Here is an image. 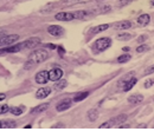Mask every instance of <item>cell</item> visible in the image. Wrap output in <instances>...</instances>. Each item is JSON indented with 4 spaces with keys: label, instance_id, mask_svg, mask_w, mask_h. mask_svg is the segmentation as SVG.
Returning <instances> with one entry per match:
<instances>
[{
    "label": "cell",
    "instance_id": "cell-20",
    "mask_svg": "<svg viewBox=\"0 0 154 138\" xmlns=\"http://www.w3.org/2000/svg\"><path fill=\"white\" fill-rule=\"evenodd\" d=\"M89 14H90L89 12L81 10V11H76V12H74V18H75V19H84V18H87Z\"/></svg>",
    "mask_w": 154,
    "mask_h": 138
},
{
    "label": "cell",
    "instance_id": "cell-4",
    "mask_svg": "<svg viewBox=\"0 0 154 138\" xmlns=\"http://www.w3.org/2000/svg\"><path fill=\"white\" fill-rule=\"evenodd\" d=\"M39 44H40V38H38V37H32L30 39H26L25 41L20 43V46H21L23 50H26V48H32V47L37 46Z\"/></svg>",
    "mask_w": 154,
    "mask_h": 138
},
{
    "label": "cell",
    "instance_id": "cell-31",
    "mask_svg": "<svg viewBox=\"0 0 154 138\" xmlns=\"http://www.w3.org/2000/svg\"><path fill=\"white\" fill-rule=\"evenodd\" d=\"M153 83H154L153 79H148V80H146V83H145V87H146V89L151 87V86L153 85Z\"/></svg>",
    "mask_w": 154,
    "mask_h": 138
},
{
    "label": "cell",
    "instance_id": "cell-41",
    "mask_svg": "<svg viewBox=\"0 0 154 138\" xmlns=\"http://www.w3.org/2000/svg\"><path fill=\"white\" fill-rule=\"evenodd\" d=\"M139 128H146V124H141V125H139Z\"/></svg>",
    "mask_w": 154,
    "mask_h": 138
},
{
    "label": "cell",
    "instance_id": "cell-9",
    "mask_svg": "<svg viewBox=\"0 0 154 138\" xmlns=\"http://www.w3.org/2000/svg\"><path fill=\"white\" fill-rule=\"evenodd\" d=\"M55 18L59 20V21H70V20L75 19L74 18V13H71V12H59V13L56 14Z\"/></svg>",
    "mask_w": 154,
    "mask_h": 138
},
{
    "label": "cell",
    "instance_id": "cell-27",
    "mask_svg": "<svg viewBox=\"0 0 154 138\" xmlns=\"http://www.w3.org/2000/svg\"><path fill=\"white\" fill-rule=\"evenodd\" d=\"M8 111H10V106H8L7 104L0 105V115H5V113H7Z\"/></svg>",
    "mask_w": 154,
    "mask_h": 138
},
{
    "label": "cell",
    "instance_id": "cell-37",
    "mask_svg": "<svg viewBox=\"0 0 154 138\" xmlns=\"http://www.w3.org/2000/svg\"><path fill=\"white\" fill-rule=\"evenodd\" d=\"M52 128L55 129V128H64V125L63 124H55V125H52Z\"/></svg>",
    "mask_w": 154,
    "mask_h": 138
},
{
    "label": "cell",
    "instance_id": "cell-11",
    "mask_svg": "<svg viewBox=\"0 0 154 138\" xmlns=\"http://www.w3.org/2000/svg\"><path fill=\"white\" fill-rule=\"evenodd\" d=\"M71 99H65V100H62L59 104L56 105V110H57L58 112H62V111H65V110H68L70 106H71Z\"/></svg>",
    "mask_w": 154,
    "mask_h": 138
},
{
    "label": "cell",
    "instance_id": "cell-14",
    "mask_svg": "<svg viewBox=\"0 0 154 138\" xmlns=\"http://www.w3.org/2000/svg\"><path fill=\"white\" fill-rule=\"evenodd\" d=\"M17 124L14 120H10V119H5L0 122V129H13L16 128Z\"/></svg>",
    "mask_w": 154,
    "mask_h": 138
},
{
    "label": "cell",
    "instance_id": "cell-16",
    "mask_svg": "<svg viewBox=\"0 0 154 138\" xmlns=\"http://www.w3.org/2000/svg\"><path fill=\"white\" fill-rule=\"evenodd\" d=\"M142 100H143V96L140 95V93H139V95H132V96L128 97V101H129L131 104H134V105L140 104Z\"/></svg>",
    "mask_w": 154,
    "mask_h": 138
},
{
    "label": "cell",
    "instance_id": "cell-7",
    "mask_svg": "<svg viewBox=\"0 0 154 138\" xmlns=\"http://www.w3.org/2000/svg\"><path fill=\"white\" fill-rule=\"evenodd\" d=\"M21 46L20 44H17V45H10V46H5L4 48L0 50V56L5 54V53H16V52H19L21 51Z\"/></svg>",
    "mask_w": 154,
    "mask_h": 138
},
{
    "label": "cell",
    "instance_id": "cell-32",
    "mask_svg": "<svg viewBox=\"0 0 154 138\" xmlns=\"http://www.w3.org/2000/svg\"><path fill=\"white\" fill-rule=\"evenodd\" d=\"M133 0H120L119 1V4H120V6H123V5H128V4H131Z\"/></svg>",
    "mask_w": 154,
    "mask_h": 138
},
{
    "label": "cell",
    "instance_id": "cell-25",
    "mask_svg": "<svg viewBox=\"0 0 154 138\" xmlns=\"http://www.w3.org/2000/svg\"><path fill=\"white\" fill-rule=\"evenodd\" d=\"M131 54H122V56H120L119 58H117V63H120V64H123V63H127L128 60H131Z\"/></svg>",
    "mask_w": 154,
    "mask_h": 138
},
{
    "label": "cell",
    "instance_id": "cell-36",
    "mask_svg": "<svg viewBox=\"0 0 154 138\" xmlns=\"http://www.w3.org/2000/svg\"><path fill=\"white\" fill-rule=\"evenodd\" d=\"M119 128L120 129H127V128H129V125L128 124H123V125H119Z\"/></svg>",
    "mask_w": 154,
    "mask_h": 138
},
{
    "label": "cell",
    "instance_id": "cell-22",
    "mask_svg": "<svg viewBox=\"0 0 154 138\" xmlns=\"http://www.w3.org/2000/svg\"><path fill=\"white\" fill-rule=\"evenodd\" d=\"M97 118H98V111H97L96 109L89 110V112H88V119L90 122H95Z\"/></svg>",
    "mask_w": 154,
    "mask_h": 138
},
{
    "label": "cell",
    "instance_id": "cell-15",
    "mask_svg": "<svg viewBox=\"0 0 154 138\" xmlns=\"http://www.w3.org/2000/svg\"><path fill=\"white\" fill-rule=\"evenodd\" d=\"M49 106H50V104H49V103H43V104H40V105H38V106L33 107V109L31 110V113L36 115V113H40V112H44V111H46V110L49 109Z\"/></svg>",
    "mask_w": 154,
    "mask_h": 138
},
{
    "label": "cell",
    "instance_id": "cell-5",
    "mask_svg": "<svg viewBox=\"0 0 154 138\" xmlns=\"http://www.w3.org/2000/svg\"><path fill=\"white\" fill-rule=\"evenodd\" d=\"M48 32L54 37H62L64 36V28L58 25H50L48 27Z\"/></svg>",
    "mask_w": 154,
    "mask_h": 138
},
{
    "label": "cell",
    "instance_id": "cell-1",
    "mask_svg": "<svg viewBox=\"0 0 154 138\" xmlns=\"http://www.w3.org/2000/svg\"><path fill=\"white\" fill-rule=\"evenodd\" d=\"M48 58H49V52H48L46 50H44V48H39V50L33 51V52L30 54L29 60H31L35 65H37V64H40V63L45 61Z\"/></svg>",
    "mask_w": 154,
    "mask_h": 138
},
{
    "label": "cell",
    "instance_id": "cell-40",
    "mask_svg": "<svg viewBox=\"0 0 154 138\" xmlns=\"http://www.w3.org/2000/svg\"><path fill=\"white\" fill-rule=\"evenodd\" d=\"M122 50H123V51H126V52H127V51H129V47H123V48H122Z\"/></svg>",
    "mask_w": 154,
    "mask_h": 138
},
{
    "label": "cell",
    "instance_id": "cell-43",
    "mask_svg": "<svg viewBox=\"0 0 154 138\" xmlns=\"http://www.w3.org/2000/svg\"><path fill=\"white\" fill-rule=\"evenodd\" d=\"M0 122H1V120H0Z\"/></svg>",
    "mask_w": 154,
    "mask_h": 138
},
{
    "label": "cell",
    "instance_id": "cell-8",
    "mask_svg": "<svg viewBox=\"0 0 154 138\" xmlns=\"http://www.w3.org/2000/svg\"><path fill=\"white\" fill-rule=\"evenodd\" d=\"M48 80H49V72L48 71H40L36 75V83H38V84L44 85L48 83Z\"/></svg>",
    "mask_w": 154,
    "mask_h": 138
},
{
    "label": "cell",
    "instance_id": "cell-2",
    "mask_svg": "<svg viewBox=\"0 0 154 138\" xmlns=\"http://www.w3.org/2000/svg\"><path fill=\"white\" fill-rule=\"evenodd\" d=\"M95 48H96L97 52H103L106 51L107 48L110 47L112 45V39L110 38H100L95 41Z\"/></svg>",
    "mask_w": 154,
    "mask_h": 138
},
{
    "label": "cell",
    "instance_id": "cell-30",
    "mask_svg": "<svg viewBox=\"0 0 154 138\" xmlns=\"http://www.w3.org/2000/svg\"><path fill=\"white\" fill-rule=\"evenodd\" d=\"M147 50H148V47H147L146 45H140V46H137L136 52L140 53V52H145V51H147Z\"/></svg>",
    "mask_w": 154,
    "mask_h": 138
},
{
    "label": "cell",
    "instance_id": "cell-18",
    "mask_svg": "<svg viewBox=\"0 0 154 138\" xmlns=\"http://www.w3.org/2000/svg\"><path fill=\"white\" fill-rule=\"evenodd\" d=\"M151 21V17L148 14H141L139 18H137V22L141 25V26H146L148 25Z\"/></svg>",
    "mask_w": 154,
    "mask_h": 138
},
{
    "label": "cell",
    "instance_id": "cell-17",
    "mask_svg": "<svg viewBox=\"0 0 154 138\" xmlns=\"http://www.w3.org/2000/svg\"><path fill=\"white\" fill-rule=\"evenodd\" d=\"M108 28H109V24H102V25H98V26H95L94 28H91L90 33L91 34H97V33L103 32V31H106Z\"/></svg>",
    "mask_w": 154,
    "mask_h": 138
},
{
    "label": "cell",
    "instance_id": "cell-29",
    "mask_svg": "<svg viewBox=\"0 0 154 138\" xmlns=\"http://www.w3.org/2000/svg\"><path fill=\"white\" fill-rule=\"evenodd\" d=\"M154 73V65H151V66H148L146 70H145V76H148V75H152Z\"/></svg>",
    "mask_w": 154,
    "mask_h": 138
},
{
    "label": "cell",
    "instance_id": "cell-34",
    "mask_svg": "<svg viewBox=\"0 0 154 138\" xmlns=\"http://www.w3.org/2000/svg\"><path fill=\"white\" fill-rule=\"evenodd\" d=\"M146 39H147V37H146V36H142V37H140V38L137 39V41H139V43H141V41H145Z\"/></svg>",
    "mask_w": 154,
    "mask_h": 138
},
{
    "label": "cell",
    "instance_id": "cell-21",
    "mask_svg": "<svg viewBox=\"0 0 154 138\" xmlns=\"http://www.w3.org/2000/svg\"><path fill=\"white\" fill-rule=\"evenodd\" d=\"M136 81H137V79H136V78H134V77H133V78H131L128 81H126V83H125L123 90H125V91H129V90H131V89L134 86L135 84H136Z\"/></svg>",
    "mask_w": 154,
    "mask_h": 138
},
{
    "label": "cell",
    "instance_id": "cell-13",
    "mask_svg": "<svg viewBox=\"0 0 154 138\" xmlns=\"http://www.w3.org/2000/svg\"><path fill=\"white\" fill-rule=\"evenodd\" d=\"M132 27V22L128 20H123V21H119L114 25L115 30H128Z\"/></svg>",
    "mask_w": 154,
    "mask_h": 138
},
{
    "label": "cell",
    "instance_id": "cell-35",
    "mask_svg": "<svg viewBox=\"0 0 154 138\" xmlns=\"http://www.w3.org/2000/svg\"><path fill=\"white\" fill-rule=\"evenodd\" d=\"M45 46H46V47H50V48H52V50H54V48H57V47H56L54 44H46Z\"/></svg>",
    "mask_w": 154,
    "mask_h": 138
},
{
    "label": "cell",
    "instance_id": "cell-19",
    "mask_svg": "<svg viewBox=\"0 0 154 138\" xmlns=\"http://www.w3.org/2000/svg\"><path fill=\"white\" fill-rule=\"evenodd\" d=\"M24 106H11L10 107V112L14 116H20L24 113Z\"/></svg>",
    "mask_w": 154,
    "mask_h": 138
},
{
    "label": "cell",
    "instance_id": "cell-38",
    "mask_svg": "<svg viewBox=\"0 0 154 138\" xmlns=\"http://www.w3.org/2000/svg\"><path fill=\"white\" fill-rule=\"evenodd\" d=\"M5 98H6V95H5V93H0V101L4 100Z\"/></svg>",
    "mask_w": 154,
    "mask_h": 138
},
{
    "label": "cell",
    "instance_id": "cell-12",
    "mask_svg": "<svg viewBox=\"0 0 154 138\" xmlns=\"http://www.w3.org/2000/svg\"><path fill=\"white\" fill-rule=\"evenodd\" d=\"M50 93H51V89L50 87H42V89H39L38 91H37L36 97L38 99H44L46 98Z\"/></svg>",
    "mask_w": 154,
    "mask_h": 138
},
{
    "label": "cell",
    "instance_id": "cell-24",
    "mask_svg": "<svg viewBox=\"0 0 154 138\" xmlns=\"http://www.w3.org/2000/svg\"><path fill=\"white\" fill-rule=\"evenodd\" d=\"M89 96V92L88 91H84V92H79L78 95H76V97L74 98V101H82L83 99H85Z\"/></svg>",
    "mask_w": 154,
    "mask_h": 138
},
{
    "label": "cell",
    "instance_id": "cell-33",
    "mask_svg": "<svg viewBox=\"0 0 154 138\" xmlns=\"http://www.w3.org/2000/svg\"><path fill=\"white\" fill-rule=\"evenodd\" d=\"M57 51H58V52H59V54H60V56H63V54L65 53V51H64V48H63V47H60V46H58V47H57Z\"/></svg>",
    "mask_w": 154,
    "mask_h": 138
},
{
    "label": "cell",
    "instance_id": "cell-26",
    "mask_svg": "<svg viewBox=\"0 0 154 138\" xmlns=\"http://www.w3.org/2000/svg\"><path fill=\"white\" fill-rule=\"evenodd\" d=\"M116 38L119 40H129L132 39V34H129V33H120Z\"/></svg>",
    "mask_w": 154,
    "mask_h": 138
},
{
    "label": "cell",
    "instance_id": "cell-28",
    "mask_svg": "<svg viewBox=\"0 0 154 138\" xmlns=\"http://www.w3.org/2000/svg\"><path fill=\"white\" fill-rule=\"evenodd\" d=\"M82 0H62L59 4L62 5H72V4H76V2H81Z\"/></svg>",
    "mask_w": 154,
    "mask_h": 138
},
{
    "label": "cell",
    "instance_id": "cell-6",
    "mask_svg": "<svg viewBox=\"0 0 154 138\" xmlns=\"http://www.w3.org/2000/svg\"><path fill=\"white\" fill-rule=\"evenodd\" d=\"M62 76H63V70L59 67H55L49 71V79L51 81H57L62 78Z\"/></svg>",
    "mask_w": 154,
    "mask_h": 138
},
{
    "label": "cell",
    "instance_id": "cell-42",
    "mask_svg": "<svg viewBox=\"0 0 154 138\" xmlns=\"http://www.w3.org/2000/svg\"><path fill=\"white\" fill-rule=\"evenodd\" d=\"M151 5H153L154 6V0H151Z\"/></svg>",
    "mask_w": 154,
    "mask_h": 138
},
{
    "label": "cell",
    "instance_id": "cell-10",
    "mask_svg": "<svg viewBox=\"0 0 154 138\" xmlns=\"http://www.w3.org/2000/svg\"><path fill=\"white\" fill-rule=\"evenodd\" d=\"M127 119L126 115H119L116 116L115 118L109 119V123H110V128H114V126H119L121 123H125V120Z\"/></svg>",
    "mask_w": 154,
    "mask_h": 138
},
{
    "label": "cell",
    "instance_id": "cell-23",
    "mask_svg": "<svg viewBox=\"0 0 154 138\" xmlns=\"http://www.w3.org/2000/svg\"><path fill=\"white\" fill-rule=\"evenodd\" d=\"M58 83L55 84V89L56 90H63V89H65L66 86H68V81L66 80H64V79H62V80H57Z\"/></svg>",
    "mask_w": 154,
    "mask_h": 138
},
{
    "label": "cell",
    "instance_id": "cell-39",
    "mask_svg": "<svg viewBox=\"0 0 154 138\" xmlns=\"http://www.w3.org/2000/svg\"><path fill=\"white\" fill-rule=\"evenodd\" d=\"M32 128V125L31 124H29V125H25V129H31Z\"/></svg>",
    "mask_w": 154,
    "mask_h": 138
},
{
    "label": "cell",
    "instance_id": "cell-3",
    "mask_svg": "<svg viewBox=\"0 0 154 138\" xmlns=\"http://www.w3.org/2000/svg\"><path fill=\"white\" fill-rule=\"evenodd\" d=\"M19 40L18 34H8V36H4L0 38V47H5V46H10L12 44H14L16 41Z\"/></svg>",
    "mask_w": 154,
    "mask_h": 138
}]
</instances>
